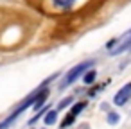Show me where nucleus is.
I'll list each match as a JSON object with an SVG mask.
<instances>
[{"mask_svg":"<svg viewBox=\"0 0 131 129\" xmlns=\"http://www.w3.org/2000/svg\"><path fill=\"white\" fill-rule=\"evenodd\" d=\"M40 91H41V86H40V88H38L34 93H31V95H29V97H27V99H25V100H24V102H22V104H20V106L15 109V111H13V113H11L7 118H4L2 122H0V129H7V127H9V125H11V124H13V122H15V120H16V118H18V116H20V115L25 111V109H27V108L34 106L36 97H38V93H40Z\"/></svg>","mask_w":131,"mask_h":129,"instance_id":"obj_1","label":"nucleus"},{"mask_svg":"<svg viewBox=\"0 0 131 129\" xmlns=\"http://www.w3.org/2000/svg\"><path fill=\"white\" fill-rule=\"evenodd\" d=\"M108 49L111 50V54H113V56H118V54H122V52L129 50V49H131V29H129L127 32H124L120 38L111 40V41L108 43Z\"/></svg>","mask_w":131,"mask_h":129,"instance_id":"obj_2","label":"nucleus"},{"mask_svg":"<svg viewBox=\"0 0 131 129\" xmlns=\"http://www.w3.org/2000/svg\"><path fill=\"white\" fill-rule=\"evenodd\" d=\"M92 65H93V61H84V63H79L77 66H74V68H72V70L65 75V79H63V83H61V86H59V88L63 90V88H67L68 84H72V83H74V81H75V79H77L83 72H86Z\"/></svg>","mask_w":131,"mask_h":129,"instance_id":"obj_3","label":"nucleus"},{"mask_svg":"<svg viewBox=\"0 0 131 129\" xmlns=\"http://www.w3.org/2000/svg\"><path fill=\"white\" fill-rule=\"evenodd\" d=\"M129 99H131V83L124 84V86L117 91V95L113 97V102H115L117 106H124L126 100H129Z\"/></svg>","mask_w":131,"mask_h":129,"instance_id":"obj_4","label":"nucleus"},{"mask_svg":"<svg viewBox=\"0 0 131 129\" xmlns=\"http://www.w3.org/2000/svg\"><path fill=\"white\" fill-rule=\"evenodd\" d=\"M47 97H49V90L47 88H43L40 93H38V97H36V102H34V109H40L41 108V104L47 100Z\"/></svg>","mask_w":131,"mask_h":129,"instance_id":"obj_5","label":"nucleus"},{"mask_svg":"<svg viewBox=\"0 0 131 129\" xmlns=\"http://www.w3.org/2000/svg\"><path fill=\"white\" fill-rule=\"evenodd\" d=\"M56 118H58L56 109H50V111H47V115H45V124H47V125H52V124H56Z\"/></svg>","mask_w":131,"mask_h":129,"instance_id":"obj_6","label":"nucleus"},{"mask_svg":"<svg viewBox=\"0 0 131 129\" xmlns=\"http://www.w3.org/2000/svg\"><path fill=\"white\" fill-rule=\"evenodd\" d=\"M84 106H86V102H77V104H74V108L70 109V115H74V116H77L83 109H84Z\"/></svg>","mask_w":131,"mask_h":129,"instance_id":"obj_7","label":"nucleus"},{"mask_svg":"<svg viewBox=\"0 0 131 129\" xmlns=\"http://www.w3.org/2000/svg\"><path fill=\"white\" fill-rule=\"evenodd\" d=\"M54 2H56V6H59L61 9H68L70 6H74L75 0H54Z\"/></svg>","mask_w":131,"mask_h":129,"instance_id":"obj_8","label":"nucleus"},{"mask_svg":"<svg viewBox=\"0 0 131 129\" xmlns=\"http://www.w3.org/2000/svg\"><path fill=\"white\" fill-rule=\"evenodd\" d=\"M95 75H97V72H95V70H88V72L84 74V77H83V79H84V83H86V84H90V83H93Z\"/></svg>","mask_w":131,"mask_h":129,"instance_id":"obj_9","label":"nucleus"},{"mask_svg":"<svg viewBox=\"0 0 131 129\" xmlns=\"http://www.w3.org/2000/svg\"><path fill=\"white\" fill-rule=\"evenodd\" d=\"M118 120H120V116H118V113H108V124H118Z\"/></svg>","mask_w":131,"mask_h":129,"instance_id":"obj_10","label":"nucleus"},{"mask_svg":"<svg viewBox=\"0 0 131 129\" xmlns=\"http://www.w3.org/2000/svg\"><path fill=\"white\" fill-rule=\"evenodd\" d=\"M74 120H75V116H74V115H70V113H68V115H67V118H65V120H63V122H61V127H68V125H70V124H72V122H74Z\"/></svg>","mask_w":131,"mask_h":129,"instance_id":"obj_11","label":"nucleus"},{"mask_svg":"<svg viewBox=\"0 0 131 129\" xmlns=\"http://www.w3.org/2000/svg\"><path fill=\"white\" fill-rule=\"evenodd\" d=\"M70 100H72V99H65V100H63V102H61V108H63V106H67V104H68V102H70Z\"/></svg>","mask_w":131,"mask_h":129,"instance_id":"obj_12","label":"nucleus"}]
</instances>
